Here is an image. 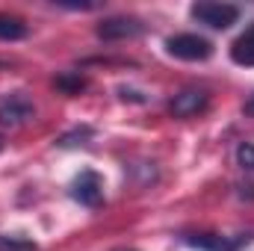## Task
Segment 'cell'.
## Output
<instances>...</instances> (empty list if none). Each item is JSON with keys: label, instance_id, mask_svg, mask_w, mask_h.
I'll return each instance as SVG.
<instances>
[{"label": "cell", "instance_id": "1", "mask_svg": "<svg viewBox=\"0 0 254 251\" xmlns=\"http://www.w3.org/2000/svg\"><path fill=\"white\" fill-rule=\"evenodd\" d=\"M166 51H169V57L184 60V63H204V60H210L213 45H210L204 36L178 33V36H169V39H166Z\"/></svg>", "mask_w": 254, "mask_h": 251}, {"label": "cell", "instance_id": "2", "mask_svg": "<svg viewBox=\"0 0 254 251\" xmlns=\"http://www.w3.org/2000/svg\"><path fill=\"white\" fill-rule=\"evenodd\" d=\"M190 15L198 24H207L213 30H228L231 24H237L240 9L234 3H195L190 9Z\"/></svg>", "mask_w": 254, "mask_h": 251}, {"label": "cell", "instance_id": "3", "mask_svg": "<svg viewBox=\"0 0 254 251\" xmlns=\"http://www.w3.org/2000/svg\"><path fill=\"white\" fill-rule=\"evenodd\" d=\"M142 33H145V24L139 18H127V15L107 18L98 24V39H104V42H125V39H136Z\"/></svg>", "mask_w": 254, "mask_h": 251}, {"label": "cell", "instance_id": "4", "mask_svg": "<svg viewBox=\"0 0 254 251\" xmlns=\"http://www.w3.org/2000/svg\"><path fill=\"white\" fill-rule=\"evenodd\" d=\"M71 195L74 201H80L83 207H98L104 201V184L95 172H80L71 184Z\"/></svg>", "mask_w": 254, "mask_h": 251}, {"label": "cell", "instance_id": "5", "mask_svg": "<svg viewBox=\"0 0 254 251\" xmlns=\"http://www.w3.org/2000/svg\"><path fill=\"white\" fill-rule=\"evenodd\" d=\"M207 104H210L207 92H201V89H184L181 95H175V98H172L169 113H172L175 119H192V116L204 113V110H207Z\"/></svg>", "mask_w": 254, "mask_h": 251}, {"label": "cell", "instance_id": "6", "mask_svg": "<svg viewBox=\"0 0 254 251\" xmlns=\"http://www.w3.org/2000/svg\"><path fill=\"white\" fill-rule=\"evenodd\" d=\"M33 116V104L24 95H6L0 98V125L3 127H18Z\"/></svg>", "mask_w": 254, "mask_h": 251}, {"label": "cell", "instance_id": "7", "mask_svg": "<svg viewBox=\"0 0 254 251\" xmlns=\"http://www.w3.org/2000/svg\"><path fill=\"white\" fill-rule=\"evenodd\" d=\"M231 60L237 65L254 68V21L246 27V33H240L237 42L231 45Z\"/></svg>", "mask_w": 254, "mask_h": 251}, {"label": "cell", "instance_id": "8", "mask_svg": "<svg viewBox=\"0 0 254 251\" xmlns=\"http://www.w3.org/2000/svg\"><path fill=\"white\" fill-rule=\"evenodd\" d=\"M190 246L195 249H204V251H237L243 243H249V237L246 240H237V243H228V240H222V237H207V234H201V237H184Z\"/></svg>", "mask_w": 254, "mask_h": 251}, {"label": "cell", "instance_id": "9", "mask_svg": "<svg viewBox=\"0 0 254 251\" xmlns=\"http://www.w3.org/2000/svg\"><path fill=\"white\" fill-rule=\"evenodd\" d=\"M27 36V24L18 15L0 12V42H21Z\"/></svg>", "mask_w": 254, "mask_h": 251}, {"label": "cell", "instance_id": "10", "mask_svg": "<svg viewBox=\"0 0 254 251\" xmlns=\"http://www.w3.org/2000/svg\"><path fill=\"white\" fill-rule=\"evenodd\" d=\"M0 251H39V246L27 237H15V234H0Z\"/></svg>", "mask_w": 254, "mask_h": 251}, {"label": "cell", "instance_id": "11", "mask_svg": "<svg viewBox=\"0 0 254 251\" xmlns=\"http://www.w3.org/2000/svg\"><path fill=\"white\" fill-rule=\"evenodd\" d=\"M237 160H240L243 169H252L254 172V145L252 142H243V145L237 148Z\"/></svg>", "mask_w": 254, "mask_h": 251}, {"label": "cell", "instance_id": "12", "mask_svg": "<svg viewBox=\"0 0 254 251\" xmlns=\"http://www.w3.org/2000/svg\"><path fill=\"white\" fill-rule=\"evenodd\" d=\"M57 86H60L63 92H80V89L86 86V80H83V77H68V74H63V77H57Z\"/></svg>", "mask_w": 254, "mask_h": 251}, {"label": "cell", "instance_id": "13", "mask_svg": "<svg viewBox=\"0 0 254 251\" xmlns=\"http://www.w3.org/2000/svg\"><path fill=\"white\" fill-rule=\"evenodd\" d=\"M243 113H246L249 119H254V95L249 98V101H246V104H243Z\"/></svg>", "mask_w": 254, "mask_h": 251}, {"label": "cell", "instance_id": "14", "mask_svg": "<svg viewBox=\"0 0 254 251\" xmlns=\"http://www.w3.org/2000/svg\"><path fill=\"white\" fill-rule=\"evenodd\" d=\"M127 251H130V249H127Z\"/></svg>", "mask_w": 254, "mask_h": 251}]
</instances>
